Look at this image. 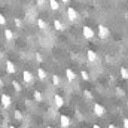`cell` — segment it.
<instances>
[{
    "mask_svg": "<svg viewBox=\"0 0 128 128\" xmlns=\"http://www.w3.org/2000/svg\"><path fill=\"white\" fill-rule=\"evenodd\" d=\"M109 36H110V30H109L106 26L100 24V26H98V37H100V39H107Z\"/></svg>",
    "mask_w": 128,
    "mask_h": 128,
    "instance_id": "6da1fadb",
    "label": "cell"
},
{
    "mask_svg": "<svg viewBox=\"0 0 128 128\" xmlns=\"http://www.w3.org/2000/svg\"><path fill=\"white\" fill-rule=\"evenodd\" d=\"M0 101H2V106H3L4 109H8V107L12 104V98H10V96H8V94H2Z\"/></svg>",
    "mask_w": 128,
    "mask_h": 128,
    "instance_id": "7a4b0ae2",
    "label": "cell"
},
{
    "mask_svg": "<svg viewBox=\"0 0 128 128\" xmlns=\"http://www.w3.org/2000/svg\"><path fill=\"white\" fill-rule=\"evenodd\" d=\"M82 34H84V37H85V39H92V37L96 36L94 30H92L91 27H88V26H85V27L82 28Z\"/></svg>",
    "mask_w": 128,
    "mask_h": 128,
    "instance_id": "3957f363",
    "label": "cell"
},
{
    "mask_svg": "<svg viewBox=\"0 0 128 128\" xmlns=\"http://www.w3.org/2000/svg\"><path fill=\"white\" fill-rule=\"evenodd\" d=\"M22 79H24V82H26V84H32L33 79H34V76H33L32 72L24 70V72H22Z\"/></svg>",
    "mask_w": 128,
    "mask_h": 128,
    "instance_id": "277c9868",
    "label": "cell"
},
{
    "mask_svg": "<svg viewBox=\"0 0 128 128\" xmlns=\"http://www.w3.org/2000/svg\"><path fill=\"white\" fill-rule=\"evenodd\" d=\"M67 16L70 21H76L78 20V10H74L73 8H68L67 9Z\"/></svg>",
    "mask_w": 128,
    "mask_h": 128,
    "instance_id": "5b68a950",
    "label": "cell"
},
{
    "mask_svg": "<svg viewBox=\"0 0 128 128\" xmlns=\"http://www.w3.org/2000/svg\"><path fill=\"white\" fill-rule=\"evenodd\" d=\"M94 113H96L97 116H103V115L106 113V110H104V107H103L101 104L96 103V104H94Z\"/></svg>",
    "mask_w": 128,
    "mask_h": 128,
    "instance_id": "8992f818",
    "label": "cell"
},
{
    "mask_svg": "<svg viewBox=\"0 0 128 128\" xmlns=\"http://www.w3.org/2000/svg\"><path fill=\"white\" fill-rule=\"evenodd\" d=\"M86 58H88V61H90V63H96L97 60H98V55H97L94 51H91V49H90V51H86Z\"/></svg>",
    "mask_w": 128,
    "mask_h": 128,
    "instance_id": "52a82bcc",
    "label": "cell"
},
{
    "mask_svg": "<svg viewBox=\"0 0 128 128\" xmlns=\"http://www.w3.org/2000/svg\"><path fill=\"white\" fill-rule=\"evenodd\" d=\"M60 122H61V127H63V128H67L70 124H72V121H70V118H68L67 115H61Z\"/></svg>",
    "mask_w": 128,
    "mask_h": 128,
    "instance_id": "ba28073f",
    "label": "cell"
},
{
    "mask_svg": "<svg viewBox=\"0 0 128 128\" xmlns=\"http://www.w3.org/2000/svg\"><path fill=\"white\" fill-rule=\"evenodd\" d=\"M6 72H8L9 74H14V73L16 72V67H15V64L12 63V61H8V63H6Z\"/></svg>",
    "mask_w": 128,
    "mask_h": 128,
    "instance_id": "9c48e42d",
    "label": "cell"
},
{
    "mask_svg": "<svg viewBox=\"0 0 128 128\" xmlns=\"http://www.w3.org/2000/svg\"><path fill=\"white\" fill-rule=\"evenodd\" d=\"M66 76H67V80L68 82H74V79H76V74H74V72L72 68H67L66 70Z\"/></svg>",
    "mask_w": 128,
    "mask_h": 128,
    "instance_id": "30bf717a",
    "label": "cell"
},
{
    "mask_svg": "<svg viewBox=\"0 0 128 128\" xmlns=\"http://www.w3.org/2000/svg\"><path fill=\"white\" fill-rule=\"evenodd\" d=\"M14 37H15V36H14V32H12L10 28H4V39H6V40L10 42V40H14Z\"/></svg>",
    "mask_w": 128,
    "mask_h": 128,
    "instance_id": "8fae6325",
    "label": "cell"
},
{
    "mask_svg": "<svg viewBox=\"0 0 128 128\" xmlns=\"http://www.w3.org/2000/svg\"><path fill=\"white\" fill-rule=\"evenodd\" d=\"M37 76H39V79H40V80H45V79L48 78V73H46L43 68H40V67H39V68H37Z\"/></svg>",
    "mask_w": 128,
    "mask_h": 128,
    "instance_id": "7c38bea8",
    "label": "cell"
},
{
    "mask_svg": "<svg viewBox=\"0 0 128 128\" xmlns=\"http://www.w3.org/2000/svg\"><path fill=\"white\" fill-rule=\"evenodd\" d=\"M54 100H55V106H57V107H63L64 106V100H63V97L57 94V96L54 97Z\"/></svg>",
    "mask_w": 128,
    "mask_h": 128,
    "instance_id": "4fadbf2b",
    "label": "cell"
},
{
    "mask_svg": "<svg viewBox=\"0 0 128 128\" xmlns=\"http://www.w3.org/2000/svg\"><path fill=\"white\" fill-rule=\"evenodd\" d=\"M54 28L58 30V32H63L64 30V24L60 21V20H55V21H54Z\"/></svg>",
    "mask_w": 128,
    "mask_h": 128,
    "instance_id": "5bb4252c",
    "label": "cell"
},
{
    "mask_svg": "<svg viewBox=\"0 0 128 128\" xmlns=\"http://www.w3.org/2000/svg\"><path fill=\"white\" fill-rule=\"evenodd\" d=\"M36 24H37V27H39L40 30H46V28H48V24H46V22H45L43 20H40V18H39V20L36 21Z\"/></svg>",
    "mask_w": 128,
    "mask_h": 128,
    "instance_id": "9a60e30c",
    "label": "cell"
},
{
    "mask_svg": "<svg viewBox=\"0 0 128 128\" xmlns=\"http://www.w3.org/2000/svg\"><path fill=\"white\" fill-rule=\"evenodd\" d=\"M49 6H51L52 10H58L60 9V3L57 0H49Z\"/></svg>",
    "mask_w": 128,
    "mask_h": 128,
    "instance_id": "2e32d148",
    "label": "cell"
},
{
    "mask_svg": "<svg viewBox=\"0 0 128 128\" xmlns=\"http://www.w3.org/2000/svg\"><path fill=\"white\" fill-rule=\"evenodd\" d=\"M51 78H52V84H54L55 86H58V85L61 84V79H60V76H58V74H52Z\"/></svg>",
    "mask_w": 128,
    "mask_h": 128,
    "instance_id": "e0dca14e",
    "label": "cell"
},
{
    "mask_svg": "<svg viewBox=\"0 0 128 128\" xmlns=\"http://www.w3.org/2000/svg\"><path fill=\"white\" fill-rule=\"evenodd\" d=\"M33 98H34V101H42L43 100V97L39 91H33Z\"/></svg>",
    "mask_w": 128,
    "mask_h": 128,
    "instance_id": "ac0fdd59",
    "label": "cell"
},
{
    "mask_svg": "<svg viewBox=\"0 0 128 128\" xmlns=\"http://www.w3.org/2000/svg\"><path fill=\"white\" fill-rule=\"evenodd\" d=\"M121 76H122V79H128V70H127V67H121Z\"/></svg>",
    "mask_w": 128,
    "mask_h": 128,
    "instance_id": "d6986e66",
    "label": "cell"
},
{
    "mask_svg": "<svg viewBox=\"0 0 128 128\" xmlns=\"http://www.w3.org/2000/svg\"><path fill=\"white\" fill-rule=\"evenodd\" d=\"M14 116H15V119H18V121H21V119H22V115H21V112H20V110H15V112H14Z\"/></svg>",
    "mask_w": 128,
    "mask_h": 128,
    "instance_id": "ffe728a7",
    "label": "cell"
},
{
    "mask_svg": "<svg viewBox=\"0 0 128 128\" xmlns=\"http://www.w3.org/2000/svg\"><path fill=\"white\" fill-rule=\"evenodd\" d=\"M14 22H15V26H16L18 28H21V27H22V21H21L20 18H15V20H14Z\"/></svg>",
    "mask_w": 128,
    "mask_h": 128,
    "instance_id": "44dd1931",
    "label": "cell"
},
{
    "mask_svg": "<svg viewBox=\"0 0 128 128\" xmlns=\"http://www.w3.org/2000/svg\"><path fill=\"white\" fill-rule=\"evenodd\" d=\"M12 85H14V88H15L16 91H21V90H22V88H21V85H20V82H16V80H14V82H12Z\"/></svg>",
    "mask_w": 128,
    "mask_h": 128,
    "instance_id": "7402d4cb",
    "label": "cell"
},
{
    "mask_svg": "<svg viewBox=\"0 0 128 128\" xmlns=\"http://www.w3.org/2000/svg\"><path fill=\"white\" fill-rule=\"evenodd\" d=\"M80 76H82V79H84V80H88V79H90V74H88L86 72H82V73H80Z\"/></svg>",
    "mask_w": 128,
    "mask_h": 128,
    "instance_id": "603a6c76",
    "label": "cell"
},
{
    "mask_svg": "<svg viewBox=\"0 0 128 128\" xmlns=\"http://www.w3.org/2000/svg\"><path fill=\"white\" fill-rule=\"evenodd\" d=\"M4 24H6V18L3 14H0V26H4Z\"/></svg>",
    "mask_w": 128,
    "mask_h": 128,
    "instance_id": "cb8c5ba5",
    "label": "cell"
},
{
    "mask_svg": "<svg viewBox=\"0 0 128 128\" xmlns=\"http://www.w3.org/2000/svg\"><path fill=\"white\" fill-rule=\"evenodd\" d=\"M36 60H37L39 63H42V61H43V57H42L40 54H36Z\"/></svg>",
    "mask_w": 128,
    "mask_h": 128,
    "instance_id": "d4e9b609",
    "label": "cell"
},
{
    "mask_svg": "<svg viewBox=\"0 0 128 128\" xmlns=\"http://www.w3.org/2000/svg\"><path fill=\"white\" fill-rule=\"evenodd\" d=\"M36 2H37V6H39V8H42V6L45 4V0H36Z\"/></svg>",
    "mask_w": 128,
    "mask_h": 128,
    "instance_id": "484cf974",
    "label": "cell"
},
{
    "mask_svg": "<svg viewBox=\"0 0 128 128\" xmlns=\"http://www.w3.org/2000/svg\"><path fill=\"white\" fill-rule=\"evenodd\" d=\"M124 128H128V119H127V118L124 119Z\"/></svg>",
    "mask_w": 128,
    "mask_h": 128,
    "instance_id": "4316f807",
    "label": "cell"
},
{
    "mask_svg": "<svg viewBox=\"0 0 128 128\" xmlns=\"http://www.w3.org/2000/svg\"><path fill=\"white\" fill-rule=\"evenodd\" d=\"M85 97H88V98H91V92H88V91H85Z\"/></svg>",
    "mask_w": 128,
    "mask_h": 128,
    "instance_id": "83f0119b",
    "label": "cell"
},
{
    "mask_svg": "<svg viewBox=\"0 0 128 128\" xmlns=\"http://www.w3.org/2000/svg\"><path fill=\"white\" fill-rule=\"evenodd\" d=\"M92 128H101V127H100L98 124H94V125H92Z\"/></svg>",
    "mask_w": 128,
    "mask_h": 128,
    "instance_id": "f1b7e54d",
    "label": "cell"
},
{
    "mask_svg": "<svg viewBox=\"0 0 128 128\" xmlns=\"http://www.w3.org/2000/svg\"><path fill=\"white\" fill-rule=\"evenodd\" d=\"M0 88H3V80H2V78H0Z\"/></svg>",
    "mask_w": 128,
    "mask_h": 128,
    "instance_id": "f546056e",
    "label": "cell"
},
{
    "mask_svg": "<svg viewBox=\"0 0 128 128\" xmlns=\"http://www.w3.org/2000/svg\"><path fill=\"white\" fill-rule=\"evenodd\" d=\"M61 2H63L64 4H67V3H68V2H70V0H61Z\"/></svg>",
    "mask_w": 128,
    "mask_h": 128,
    "instance_id": "4dcf8cb0",
    "label": "cell"
},
{
    "mask_svg": "<svg viewBox=\"0 0 128 128\" xmlns=\"http://www.w3.org/2000/svg\"><path fill=\"white\" fill-rule=\"evenodd\" d=\"M109 128H116V127H115L113 124H109Z\"/></svg>",
    "mask_w": 128,
    "mask_h": 128,
    "instance_id": "1f68e13d",
    "label": "cell"
},
{
    "mask_svg": "<svg viewBox=\"0 0 128 128\" xmlns=\"http://www.w3.org/2000/svg\"><path fill=\"white\" fill-rule=\"evenodd\" d=\"M0 58H3V52L2 51H0Z\"/></svg>",
    "mask_w": 128,
    "mask_h": 128,
    "instance_id": "d6a6232c",
    "label": "cell"
},
{
    "mask_svg": "<svg viewBox=\"0 0 128 128\" xmlns=\"http://www.w3.org/2000/svg\"><path fill=\"white\" fill-rule=\"evenodd\" d=\"M9 128H15V127H14V125H9Z\"/></svg>",
    "mask_w": 128,
    "mask_h": 128,
    "instance_id": "836d02e7",
    "label": "cell"
},
{
    "mask_svg": "<svg viewBox=\"0 0 128 128\" xmlns=\"http://www.w3.org/2000/svg\"><path fill=\"white\" fill-rule=\"evenodd\" d=\"M46 128H54V127H46Z\"/></svg>",
    "mask_w": 128,
    "mask_h": 128,
    "instance_id": "e575fe53",
    "label": "cell"
}]
</instances>
